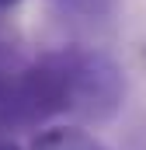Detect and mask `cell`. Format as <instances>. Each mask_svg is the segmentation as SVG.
I'll return each instance as SVG.
<instances>
[{"label":"cell","instance_id":"1","mask_svg":"<svg viewBox=\"0 0 146 150\" xmlns=\"http://www.w3.org/2000/svg\"><path fill=\"white\" fill-rule=\"evenodd\" d=\"M70 77V115L84 122H111L125 101L122 67L101 49H63Z\"/></svg>","mask_w":146,"mask_h":150},{"label":"cell","instance_id":"2","mask_svg":"<svg viewBox=\"0 0 146 150\" xmlns=\"http://www.w3.org/2000/svg\"><path fill=\"white\" fill-rule=\"evenodd\" d=\"M28 150H108V147L84 126H49L35 133Z\"/></svg>","mask_w":146,"mask_h":150},{"label":"cell","instance_id":"3","mask_svg":"<svg viewBox=\"0 0 146 150\" xmlns=\"http://www.w3.org/2000/svg\"><path fill=\"white\" fill-rule=\"evenodd\" d=\"M0 150H18V143H11L7 136H0Z\"/></svg>","mask_w":146,"mask_h":150},{"label":"cell","instance_id":"4","mask_svg":"<svg viewBox=\"0 0 146 150\" xmlns=\"http://www.w3.org/2000/svg\"><path fill=\"white\" fill-rule=\"evenodd\" d=\"M21 0H0V11H11V7H18Z\"/></svg>","mask_w":146,"mask_h":150}]
</instances>
